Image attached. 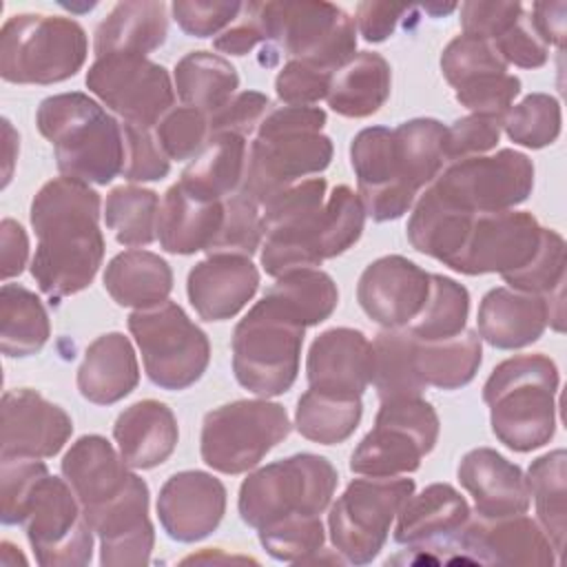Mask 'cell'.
Segmentation results:
<instances>
[{"mask_svg": "<svg viewBox=\"0 0 567 567\" xmlns=\"http://www.w3.org/2000/svg\"><path fill=\"white\" fill-rule=\"evenodd\" d=\"M100 204L97 190L64 175L47 182L31 202L38 246L29 270L51 303L89 288L102 266Z\"/></svg>", "mask_w": 567, "mask_h": 567, "instance_id": "cell-1", "label": "cell"}, {"mask_svg": "<svg viewBox=\"0 0 567 567\" xmlns=\"http://www.w3.org/2000/svg\"><path fill=\"white\" fill-rule=\"evenodd\" d=\"M2 523L24 525L42 567H82L93 556V527L66 478L51 476L40 458H0Z\"/></svg>", "mask_w": 567, "mask_h": 567, "instance_id": "cell-2", "label": "cell"}, {"mask_svg": "<svg viewBox=\"0 0 567 567\" xmlns=\"http://www.w3.org/2000/svg\"><path fill=\"white\" fill-rule=\"evenodd\" d=\"M326 111L319 106H270L248 144L239 195L259 208L279 190L321 173L332 162V140L321 133Z\"/></svg>", "mask_w": 567, "mask_h": 567, "instance_id": "cell-3", "label": "cell"}, {"mask_svg": "<svg viewBox=\"0 0 567 567\" xmlns=\"http://www.w3.org/2000/svg\"><path fill=\"white\" fill-rule=\"evenodd\" d=\"M38 131L53 144L64 177L106 186L124 168L122 122L80 91L49 95L35 111Z\"/></svg>", "mask_w": 567, "mask_h": 567, "instance_id": "cell-4", "label": "cell"}, {"mask_svg": "<svg viewBox=\"0 0 567 567\" xmlns=\"http://www.w3.org/2000/svg\"><path fill=\"white\" fill-rule=\"evenodd\" d=\"M558 368L543 354H516L501 361L483 385L494 436L514 452L547 445L556 432Z\"/></svg>", "mask_w": 567, "mask_h": 567, "instance_id": "cell-5", "label": "cell"}, {"mask_svg": "<svg viewBox=\"0 0 567 567\" xmlns=\"http://www.w3.org/2000/svg\"><path fill=\"white\" fill-rule=\"evenodd\" d=\"M326 179H301L261 206L264 239L259 261L270 277L290 270L317 268L332 259L330 226L326 213Z\"/></svg>", "mask_w": 567, "mask_h": 567, "instance_id": "cell-6", "label": "cell"}, {"mask_svg": "<svg viewBox=\"0 0 567 567\" xmlns=\"http://www.w3.org/2000/svg\"><path fill=\"white\" fill-rule=\"evenodd\" d=\"M306 328L264 295L235 326L233 372L241 388L257 396H279L292 388L299 372Z\"/></svg>", "mask_w": 567, "mask_h": 567, "instance_id": "cell-7", "label": "cell"}, {"mask_svg": "<svg viewBox=\"0 0 567 567\" xmlns=\"http://www.w3.org/2000/svg\"><path fill=\"white\" fill-rule=\"evenodd\" d=\"M86 53V31L64 16L18 13L0 31V75L13 84L64 82L84 66Z\"/></svg>", "mask_w": 567, "mask_h": 567, "instance_id": "cell-8", "label": "cell"}, {"mask_svg": "<svg viewBox=\"0 0 567 567\" xmlns=\"http://www.w3.org/2000/svg\"><path fill=\"white\" fill-rule=\"evenodd\" d=\"M339 474L319 454L301 452L250 472L239 487V516L259 529L286 516H321L337 489Z\"/></svg>", "mask_w": 567, "mask_h": 567, "instance_id": "cell-9", "label": "cell"}, {"mask_svg": "<svg viewBox=\"0 0 567 567\" xmlns=\"http://www.w3.org/2000/svg\"><path fill=\"white\" fill-rule=\"evenodd\" d=\"M128 330L142 352L146 377L162 390H186L208 368V334L175 301L128 315Z\"/></svg>", "mask_w": 567, "mask_h": 567, "instance_id": "cell-10", "label": "cell"}, {"mask_svg": "<svg viewBox=\"0 0 567 567\" xmlns=\"http://www.w3.org/2000/svg\"><path fill=\"white\" fill-rule=\"evenodd\" d=\"M281 403L239 399L210 410L202 423V461L221 474H244L290 434Z\"/></svg>", "mask_w": 567, "mask_h": 567, "instance_id": "cell-11", "label": "cell"}, {"mask_svg": "<svg viewBox=\"0 0 567 567\" xmlns=\"http://www.w3.org/2000/svg\"><path fill=\"white\" fill-rule=\"evenodd\" d=\"M439 414L421 396L388 399L374 419V427L350 456V470L361 476H401L416 472L439 441Z\"/></svg>", "mask_w": 567, "mask_h": 567, "instance_id": "cell-12", "label": "cell"}, {"mask_svg": "<svg viewBox=\"0 0 567 567\" xmlns=\"http://www.w3.org/2000/svg\"><path fill=\"white\" fill-rule=\"evenodd\" d=\"M261 18L268 42H275L288 60L310 62L334 73L354 55V20L332 2H261Z\"/></svg>", "mask_w": 567, "mask_h": 567, "instance_id": "cell-13", "label": "cell"}, {"mask_svg": "<svg viewBox=\"0 0 567 567\" xmlns=\"http://www.w3.org/2000/svg\"><path fill=\"white\" fill-rule=\"evenodd\" d=\"M414 492L412 478H354L328 514L334 549L352 565L372 563L388 540L392 520Z\"/></svg>", "mask_w": 567, "mask_h": 567, "instance_id": "cell-14", "label": "cell"}, {"mask_svg": "<svg viewBox=\"0 0 567 567\" xmlns=\"http://www.w3.org/2000/svg\"><path fill=\"white\" fill-rule=\"evenodd\" d=\"M430 188L465 213H501L532 195L534 164L520 151L501 148L494 155H474L445 164Z\"/></svg>", "mask_w": 567, "mask_h": 567, "instance_id": "cell-15", "label": "cell"}, {"mask_svg": "<svg viewBox=\"0 0 567 567\" xmlns=\"http://www.w3.org/2000/svg\"><path fill=\"white\" fill-rule=\"evenodd\" d=\"M84 82L122 122L142 128H155L175 104L168 71L146 55L113 53L95 58Z\"/></svg>", "mask_w": 567, "mask_h": 567, "instance_id": "cell-16", "label": "cell"}, {"mask_svg": "<svg viewBox=\"0 0 567 567\" xmlns=\"http://www.w3.org/2000/svg\"><path fill=\"white\" fill-rule=\"evenodd\" d=\"M543 226L527 210L481 213L472 217L470 230L447 264L461 275H509L527 266L538 252Z\"/></svg>", "mask_w": 567, "mask_h": 567, "instance_id": "cell-17", "label": "cell"}, {"mask_svg": "<svg viewBox=\"0 0 567 567\" xmlns=\"http://www.w3.org/2000/svg\"><path fill=\"white\" fill-rule=\"evenodd\" d=\"M350 162L359 184V197L374 221L403 217L414 199L416 188L410 184L394 142V131L368 126L352 137Z\"/></svg>", "mask_w": 567, "mask_h": 567, "instance_id": "cell-18", "label": "cell"}, {"mask_svg": "<svg viewBox=\"0 0 567 567\" xmlns=\"http://www.w3.org/2000/svg\"><path fill=\"white\" fill-rule=\"evenodd\" d=\"M563 299L558 295H534L512 288H492L478 306V337L498 350H518L543 337L547 326L563 332Z\"/></svg>", "mask_w": 567, "mask_h": 567, "instance_id": "cell-19", "label": "cell"}, {"mask_svg": "<svg viewBox=\"0 0 567 567\" xmlns=\"http://www.w3.org/2000/svg\"><path fill=\"white\" fill-rule=\"evenodd\" d=\"M148 485L133 474L122 494L84 512L100 538V563L104 567H140L151 560L155 529L148 518Z\"/></svg>", "mask_w": 567, "mask_h": 567, "instance_id": "cell-20", "label": "cell"}, {"mask_svg": "<svg viewBox=\"0 0 567 567\" xmlns=\"http://www.w3.org/2000/svg\"><path fill=\"white\" fill-rule=\"evenodd\" d=\"M452 545L467 560L483 565L551 567L556 563L549 536L525 514L467 520Z\"/></svg>", "mask_w": 567, "mask_h": 567, "instance_id": "cell-21", "label": "cell"}, {"mask_svg": "<svg viewBox=\"0 0 567 567\" xmlns=\"http://www.w3.org/2000/svg\"><path fill=\"white\" fill-rule=\"evenodd\" d=\"M430 272L401 255H385L365 266L357 284L361 310L381 328H405L423 310Z\"/></svg>", "mask_w": 567, "mask_h": 567, "instance_id": "cell-22", "label": "cell"}, {"mask_svg": "<svg viewBox=\"0 0 567 567\" xmlns=\"http://www.w3.org/2000/svg\"><path fill=\"white\" fill-rule=\"evenodd\" d=\"M0 458L55 456L73 434L71 416L31 388L2 394Z\"/></svg>", "mask_w": 567, "mask_h": 567, "instance_id": "cell-23", "label": "cell"}, {"mask_svg": "<svg viewBox=\"0 0 567 567\" xmlns=\"http://www.w3.org/2000/svg\"><path fill=\"white\" fill-rule=\"evenodd\" d=\"M226 512L224 483L202 470L173 474L159 489L157 516L164 532L177 543H197L210 536Z\"/></svg>", "mask_w": 567, "mask_h": 567, "instance_id": "cell-24", "label": "cell"}, {"mask_svg": "<svg viewBox=\"0 0 567 567\" xmlns=\"http://www.w3.org/2000/svg\"><path fill=\"white\" fill-rule=\"evenodd\" d=\"M372 343L361 330H323L308 350V385L317 392L361 399L372 383Z\"/></svg>", "mask_w": 567, "mask_h": 567, "instance_id": "cell-25", "label": "cell"}, {"mask_svg": "<svg viewBox=\"0 0 567 567\" xmlns=\"http://www.w3.org/2000/svg\"><path fill=\"white\" fill-rule=\"evenodd\" d=\"M259 270L244 255L215 252L197 261L186 279L188 301L204 321L233 319L257 292Z\"/></svg>", "mask_w": 567, "mask_h": 567, "instance_id": "cell-26", "label": "cell"}, {"mask_svg": "<svg viewBox=\"0 0 567 567\" xmlns=\"http://www.w3.org/2000/svg\"><path fill=\"white\" fill-rule=\"evenodd\" d=\"M458 481L474 498L481 518H503L529 509V483L523 470L492 447L470 450L458 463Z\"/></svg>", "mask_w": 567, "mask_h": 567, "instance_id": "cell-27", "label": "cell"}, {"mask_svg": "<svg viewBox=\"0 0 567 567\" xmlns=\"http://www.w3.org/2000/svg\"><path fill=\"white\" fill-rule=\"evenodd\" d=\"M470 520V505L450 483H432L410 494L396 514L394 540L416 549L452 547L456 534Z\"/></svg>", "mask_w": 567, "mask_h": 567, "instance_id": "cell-28", "label": "cell"}, {"mask_svg": "<svg viewBox=\"0 0 567 567\" xmlns=\"http://www.w3.org/2000/svg\"><path fill=\"white\" fill-rule=\"evenodd\" d=\"M60 470L73 487L82 512H91L122 494L135 474L100 434L80 436L62 456Z\"/></svg>", "mask_w": 567, "mask_h": 567, "instance_id": "cell-29", "label": "cell"}, {"mask_svg": "<svg viewBox=\"0 0 567 567\" xmlns=\"http://www.w3.org/2000/svg\"><path fill=\"white\" fill-rule=\"evenodd\" d=\"M113 439L131 470H153L177 447V419L166 403L144 399L117 416Z\"/></svg>", "mask_w": 567, "mask_h": 567, "instance_id": "cell-30", "label": "cell"}, {"mask_svg": "<svg viewBox=\"0 0 567 567\" xmlns=\"http://www.w3.org/2000/svg\"><path fill=\"white\" fill-rule=\"evenodd\" d=\"M140 383L135 350L122 332L100 334L78 368V390L95 405H111L128 396Z\"/></svg>", "mask_w": 567, "mask_h": 567, "instance_id": "cell-31", "label": "cell"}, {"mask_svg": "<svg viewBox=\"0 0 567 567\" xmlns=\"http://www.w3.org/2000/svg\"><path fill=\"white\" fill-rule=\"evenodd\" d=\"M168 16L159 0L117 2L95 29V58L126 53L146 55L166 42Z\"/></svg>", "mask_w": 567, "mask_h": 567, "instance_id": "cell-32", "label": "cell"}, {"mask_svg": "<svg viewBox=\"0 0 567 567\" xmlns=\"http://www.w3.org/2000/svg\"><path fill=\"white\" fill-rule=\"evenodd\" d=\"M248 137L237 133L210 135L204 148L182 171L179 188L195 199L224 202L241 186Z\"/></svg>", "mask_w": 567, "mask_h": 567, "instance_id": "cell-33", "label": "cell"}, {"mask_svg": "<svg viewBox=\"0 0 567 567\" xmlns=\"http://www.w3.org/2000/svg\"><path fill=\"white\" fill-rule=\"evenodd\" d=\"M226 202V199H224ZM224 202L195 199L173 184L159 206L157 239L171 255L208 250L224 221Z\"/></svg>", "mask_w": 567, "mask_h": 567, "instance_id": "cell-34", "label": "cell"}, {"mask_svg": "<svg viewBox=\"0 0 567 567\" xmlns=\"http://www.w3.org/2000/svg\"><path fill=\"white\" fill-rule=\"evenodd\" d=\"M392 71L377 51H359L330 78L328 106L343 117H368L390 97Z\"/></svg>", "mask_w": 567, "mask_h": 567, "instance_id": "cell-35", "label": "cell"}, {"mask_svg": "<svg viewBox=\"0 0 567 567\" xmlns=\"http://www.w3.org/2000/svg\"><path fill=\"white\" fill-rule=\"evenodd\" d=\"M104 288L117 306L151 308L168 299L173 270L166 259L151 250H124L109 261Z\"/></svg>", "mask_w": 567, "mask_h": 567, "instance_id": "cell-36", "label": "cell"}, {"mask_svg": "<svg viewBox=\"0 0 567 567\" xmlns=\"http://www.w3.org/2000/svg\"><path fill=\"white\" fill-rule=\"evenodd\" d=\"M412 361L416 377L425 388L458 390L467 385L481 368V337L476 330H463L456 337L436 341H423L414 337Z\"/></svg>", "mask_w": 567, "mask_h": 567, "instance_id": "cell-37", "label": "cell"}, {"mask_svg": "<svg viewBox=\"0 0 567 567\" xmlns=\"http://www.w3.org/2000/svg\"><path fill=\"white\" fill-rule=\"evenodd\" d=\"M239 86L235 66L213 51H190L175 64V91L186 106L206 115L221 109Z\"/></svg>", "mask_w": 567, "mask_h": 567, "instance_id": "cell-38", "label": "cell"}, {"mask_svg": "<svg viewBox=\"0 0 567 567\" xmlns=\"http://www.w3.org/2000/svg\"><path fill=\"white\" fill-rule=\"evenodd\" d=\"M51 337V323L44 303L20 284L0 288V348L4 357L38 354Z\"/></svg>", "mask_w": 567, "mask_h": 567, "instance_id": "cell-39", "label": "cell"}, {"mask_svg": "<svg viewBox=\"0 0 567 567\" xmlns=\"http://www.w3.org/2000/svg\"><path fill=\"white\" fill-rule=\"evenodd\" d=\"M266 295L288 310L303 328L326 321L339 303L334 279L319 268L290 270L277 277Z\"/></svg>", "mask_w": 567, "mask_h": 567, "instance_id": "cell-40", "label": "cell"}, {"mask_svg": "<svg viewBox=\"0 0 567 567\" xmlns=\"http://www.w3.org/2000/svg\"><path fill=\"white\" fill-rule=\"evenodd\" d=\"M414 337L408 328H383L372 343V383L379 401L421 396L425 385L412 361Z\"/></svg>", "mask_w": 567, "mask_h": 567, "instance_id": "cell-41", "label": "cell"}, {"mask_svg": "<svg viewBox=\"0 0 567 567\" xmlns=\"http://www.w3.org/2000/svg\"><path fill=\"white\" fill-rule=\"evenodd\" d=\"M363 414L361 399H346L308 388L295 410L297 432L321 445L343 443L354 434Z\"/></svg>", "mask_w": 567, "mask_h": 567, "instance_id": "cell-42", "label": "cell"}, {"mask_svg": "<svg viewBox=\"0 0 567 567\" xmlns=\"http://www.w3.org/2000/svg\"><path fill=\"white\" fill-rule=\"evenodd\" d=\"M159 195L151 188L122 184L111 188L104 202V221L117 244L137 248L157 237Z\"/></svg>", "mask_w": 567, "mask_h": 567, "instance_id": "cell-43", "label": "cell"}, {"mask_svg": "<svg viewBox=\"0 0 567 567\" xmlns=\"http://www.w3.org/2000/svg\"><path fill=\"white\" fill-rule=\"evenodd\" d=\"M567 454L565 450H551L527 470L529 494L536 503L538 520L549 536L556 556L560 558L565 545V498H567V478H565Z\"/></svg>", "mask_w": 567, "mask_h": 567, "instance_id": "cell-44", "label": "cell"}, {"mask_svg": "<svg viewBox=\"0 0 567 567\" xmlns=\"http://www.w3.org/2000/svg\"><path fill=\"white\" fill-rule=\"evenodd\" d=\"M445 128L447 126L434 117H414L394 128L403 171L416 190L430 186L445 166Z\"/></svg>", "mask_w": 567, "mask_h": 567, "instance_id": "cell-45", "label": "cell"}, {"mask_svg": "<svg viewBox=\"0 0 567 567\" xmlns=\"http://www.w3.org/2000/svg\"><path fill=\"white\" fill-rule=\"evenodd\" d=\"M470 315V292L463 284L445 275L430 272V295L419 317L405 326L423 341L450 339L465 330Z\"/></svg>", "mask_w": 567, "mask_h": 567, "instance_id": "cell-46", "label": "cell"}, {"mask_svg": "<svg viewBox=\"0 0 567 567\" xmlns=\"http://www.w3.org/2000/svg\"><path fill=\"white\" fill-rule=\"evenodd\" d=\"M560 102L547 93H529L503 115L501 128L520 146L543 148L560 135Z\"/></svg>", "mask_w": 567, "mask_h": 567, "instance_id": "cell-47", "label": "cell"}, {"mask_svg": "<svg viewBox=\"0 0 567 567\" xmlns=\"http://www.w3.org/2000/svg\"><path fill=\"white\" fill-rule=\"evenodd\" d=\"M261 547L284 563L312 560L323 549L326 532L321 516H286L257 529Z\"/></svg>", "mask_w": 567, "mask_h": 567, "instance_id": "cell-48", "label": "cell"}, {"mask_svg": "<svg viewBox=\"0 0 567 567\" xmlns=\"http://www.w3.org/2000/svg\"><path fill=\"white\" fill-rule=\"evenodd\" d=\"M441 71H443V78L456 91L476 80L507 73V64L498 55L492 42L476 35L461 33L454 40H450L447 47L443 49Z\"/></svg>", "mask_w": 567, "mask_h": 567, "instance_id": "cell-49", "label": "cell"}, {"mask_svg": "<svg viewBox=\"0 0 567 567\" xmlns=\"http://www.w3.org/2000/svg\"><path fill=\"white\" fill-rule=\"evenodd\" d=\"M503 279L512 290L520 292H565V239L556 230L543 228V239L534 259L520 270L503 275Z\"/></svg>", "mask_w": 567, "mask_h": 567, "instance_id": "cell-50", "label": "cell"}, {"mask_svg": "<svg viewBox=\"0 0 567 567\" xmlns=\"http://www.w3.org/2000/svg\"><path fill=\"white\" fill-rule=\"evenodd\" d=\"M261 239H264L261 208L252 199L235 193L224 202V221L206 252L208 255L228 252V255L252 257L261 248Z\"/></svg>", "mask_w": 567, "mask_h": 567, "instance_id": "cell-51", "label": "cell"}, {"mask_svg": "<svg viewBox=\"0 0 567 567\" xmlns=\"http://www.w3.org/2000/svg\"><path fill=\"white\" fill-rule=\"evenodd\" d=\"M168 159H193L208 142V115L193 106H173L153 128Z\"/></svg>", "mask_w": 567, "mask_h": 567, "instance_id": "cell-52", "label": "cell"}, {"mask_svg": "<svg viewBox=\"0 0 567 567\" xmlns=\"http://www.w3.org/2000/svg\"><path fill=\"white\" fill-rule=\"evenodd\" d=\"M122 133H124V168H122L124 179L128 182L164 179L171 171V159L162 151L153 128H142V126L122 122Z\"/></svg>", "mask_w": 567, "mask_h": 567, "instance_id": "cell-53", "label": "cell"}, {"mask_svg": "<svg viewBox=\"0 0 567 567\" xmlns=\"http://www.w3.org/2000/svg\"><path fill=\"white\" fill-rule=\"evenodd\" d=\"M501 120L489 115H476L470 113L465 117H458L452 122V126L445 128V142H443V157L445 164L485 155L498 144L501 137Z\"/></svg>", "mask_w": 567, "mask_h": 567, "instance_id": "cell-54", "label": "cell"}, {"mask_svg": "<svg viewBox=\"0 0 567 567\" xmlns=\"http://www.w3.org/2000/svg\"><path fill=\"white\" fill-rule=\"evenodd\" d=\"M244 2L237 0H175L171 4L173 20L186 35L210 38L230 27L241 13Z\"/></svg>", "mask_w": 567, "mask_h": 567, "instance_id": "cell-55", "label": "cell"}, {"mask_svg": "<svg viewBox=\"0 0 567 567\" xmlns=\"http://www.w3.org/2000/svg\"><path fill=\"white\" fill-rule=\"evenodd\" d=\"M332 73L301 60H288L275 78L277 97L288 106H312L330 89Z\"/></svg>", "mask_w": 567, "mask_h": 567, "instance_id": "cell-56", "label": "cell"}, {"mask_svg": "<svg viewBox=\"0 0 567 567\" xmlns=\"http://www.w3.org/2000/svg\"><path fill=\"white\" fill-rule=\"evenodd\" d=\"M518 93H520V80L512 73L489 75L454 91L456 102L461 106L470 109L476 115H489L501 122Z\"/></svg>", "mask_w": 567, "mask_h": 567, "instance_id": "cell-57", "label": "cell"}, {"mask_svg": "<svg viewBox=\"0 0 567 567\" xmlns=\"http://www.w3.org/2000/svg\"><path fill=\"white\" fill-rule=\"evenodd\" d=\"M523 11V4L516 0H470L461 4V27L467 35L494 42L520 18Z\"/></svg>", "mask_w": 567, "mask_h": 567, "instance_id": "cell-58", "label": "cell"}, {"mask_svg": "<svg viewBox=\"0 0 567 567\" xmlns=\"http://www.w3.org/2000/svg\"><path fill=\"white\" fill-rule=\"evenodd\" d=\"M270 106V100L259 91L235 93L221 109L208 115V133H237L250 137Z\"/></svg>", "mask_w": 567, "mask_h": 567, "instance_id": "cell-59", "label": "cell"}, {"mask_svg": "<svg viewBox=\"0 0 567 567\" xmlns=\"http://www.w3.org/2000/svg\"><path fill=\"white\" fill-rule=\"evenodd\" d=\"M492 44L505 60V64H514L520 69H538L549 58V47L536 33L527 11H523L520 18Z\"/></svg>", "mask_w": 567, "mask_h": 567, "instance_id": "cell-60", "label": "cell"}, {"mask_svg": "<svg viewBox=\"0 0 567 567\" xmlns=\"http://www.w3.org/2000/svg\"><path fill=\"white\" fill-rule=\"evenodd\" d=\"M259 42H268L266 22L261 18V2H244L237 20L213 40V47L228 55H246Z\"/></svg>", "mask_w": 567, "mask_h": 567, "instance_id": "cell-61", "label": "cell"}, {"mask_svg": "<svg viewBox=\"0 0 567 567\" xmlns=\"http://www.w3.org/2000/svg\"><path fill=\"white\" fill-rule=\"evenodd\" d=\"M412 11V7L408 4H396V2H359L357 4V24H359V31L363 35L365 42H383L388 40L399 20Z\"/></svg>", "mask_w": 567, "mask_h": 567, "instance_id": "cell-62", "label": "cell"}, {"mask_svg": "<svg viewBox=\"0 0 567 567\" xmlns=\"http://www.w3.org/2000/svg\"><path fill=\"white\" fill-rule=\"evenodd\" d=\"M0 255H2V281L20 275L29 257V237L16 219H2L0 224Z\"/></svg>", "mask_w": 567, "mask_h": 567, "instance_id": "cell-63", "label": "cell"}, {"mask_svg": "<svg viewBox=\"0 0 567 567\" xmlns=\"http://www.w3.org/2000/svg\"><path fill=\"white\" fill-rule=\"evenodd\" d=\"M565 11H567V4L563 0L532 4L529 20L547 47L565 44Z\"/></svg>", "mask_w": 567, "mask_h": 567, "instance_id": "cell-64", "label": "cell"}]
</instances>
